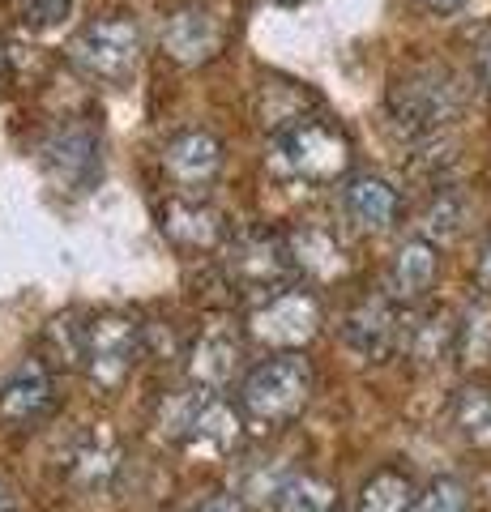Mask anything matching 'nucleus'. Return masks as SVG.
<instances>
[{
  "label": "nucleus",
  "instance_id": "obj_1",
  "mask_svg": "<svg viewBox=\"0 0 491 512\" xmlns=\"http://www.w3.org/2000/svg\"><path fill=\"white\" fill-rule=\"evenodd\" d=\"M462 103H466L462 82L445 64H415V69L393 77V86L385 94V111L393 128L415 141L436 137L440 128H449L462 116Z\"/></svg>",
  "mask_w": 491,
  "mask_h": 512
},
{
  "label": "nucleus",
  "instance_id": "obj_2",
  "mask_svg": "<svg viewBox=\"0 0 491 512\" xmlns=\"http://www.w3.org/2000/svg\"><path fill=\"white\" fill-rule=\"evenodd\" d=\"M312 397V363L299 350L269 355L240 376V414L252 427H287Z\"/></svg>",
  "mask_w": 491,
  "mask_h": 512
},
{
  "label": "nucleus",
  "instance_id": "obj_3",
  "mask_svg": "<svg viewBox=\"0 0 491 512\" xmlns=\"http://www.w3.org/2000/svg\"><path fill=\"white\" fill-rule=\"evenodd\" d=\"M141 56H146V35L129 13H107V18L86 22L69 39L73 69L99 86H129Z\"/></svg>",
  "mask_w": 491,
  "mask_h": 512
},
{
  "label": "nucleus",
  "instance_id": "obj_4",
  "mask_svg": "<svg viewBox=\"0 0 491 512\" xmlns=\"http://www.w3.org/2000/svg\"><path fill=\"white\" fill-rule=\"evenodd\" d=\"M274 163L299 184H334L351 171V141L334 120L299 116L274 133Z\"/></svg>",
  "mask_w": 491,
  "mask_h": 512
},
{
  "label": "nucleus",
  "instance_id": "obj_5",
  "mask_svg": "<svg viewBox=\"0 0 491 512\" xmlns=\"http://www.w3.org/2000/svg\"><path fill=\"white\" fill-rule=\"evenodd\" d=\"M146 359V325L129 312H99L86 320L82 338V372L90 376L94 389L116 393L129 384L137 363Z\"/></svg>",
  "mask_w": 491,
  "mask_h": 512
},
{
  "label": "nucleus",
  "instance_id": "obj_6",
  "mask_svg": "<svg viewBox=\"0 0 491 512\" xmlns=\"http://www.w3.org/2000/svg\"><path fill=\"white\" fill-rule=\"evenodd\" d=\"M218 265L223 278L235 286L240 295L265 299L295 282V265L287 252V239L274 231H244V235H227V244L218 248Z\"/></svg>",
  "mask_w": 491,
  "mask_h": 512
},
{
  "label": "nucleus",
  "instance_id": "obj_7",
  "mask_svg": "<svg viewBox=\"0 0 491 512\" xmlns=\"http://www.w3.org/2000/svg\"><path fill=\"white\" fill-rule=\"evenodd\" d=\"M325 316H321V299L308 286H282V291L265 295L252 303L248 312V338L282 355V350H304L316 333H321Z\"/></svg>",
  "mask_w": 491,
  "mask_h": 512
},
{
  "label": "nucleus",
  "instance_id": "obj_8",
  "mask_svg": "<svg viewBox=\"0 0 491 512\" xmlns=\"http://www.w3.org/2000/svg\"><path fill=\"white\" fill-rule=\"evenodd\" d=\"M43 167L47 175L60 184V188H90L99 180V167H103V141H99V128L94 124H60L47 133L43 141Z\"/></svg>",
  "mask_w": 491,
  "mask_h": 512
},
{
  "label": "nucleus",
  "instance_id": "obj_9",
  "mask_svg": "<svg viewBox=\"0 0 491 512\" xmlns=\"http://www.w3.org/2000/svg\"><path fill=\"white\" fill-rule=\"evenodd\" d=\"M244 359H248V346H244V333L227 325V320H214L197 333V342L188 346V380L197 389H210V393H223L231 380L244 376Z\"/></svg>",
  "mask_w": 491,
  "mask_h": 512
},
{
  "label": "nucleus",
  "instance_id": "obj_10",
  "mask_svg": "<svg viewBox=\"0 0 491 512\" xmlns=\"http://www.w3.org/2000/svg\"><path fill=\"white\" fill-rule=\"evenodd\" d=\"M342 342L355 359L380 363L402 346V312L385 291L359 299L351 312L342 316Z\"/></svg>",
  "mask_w": 491,
  "mask_h": 512
},
{
  "label": "nucleus",
  "instance_id": "obj_11",
  "mask_svg": "<svg viewBox=\"0 0 491 512\" xmlns=\"http://www.w3.org/2000/svg\"><path fill=\"white\" fill-rule=\"evenodd\" d=\"M180 444L188 453H205V457H231L240 453L244 444V414L235 402H227L223 393H210V389H197V402L193 414H188V427Z\"/></svg>",
  "mask_w": 491,
  "mask_h": 512
},
{
  "label": "nucleus",
  "instance_id": "obj_12",
  "mask_svg": "<svg viewBox=\"0 0 491 512\" xmlns=\"http://www.w3.org/2000/svg\"><path fill=\"white\" fill-rule=\"evenodd\" d=\"M158 43L184 69H201V64H210L223 52V22L205 5H180L167 13L163 30H158Z\"/></svg>",
  "mask_w": 491,
  "mask_h": 512
},
{
  "label": "nucleus",
  "instance_id": "obj_13",
  "mask_svg": "<svg viewBox=\"0 0 491 512\" xmlns=\"http://www.w3.org/2000/svg\"><path fill=\"white\" fill-rule=\"evenodd\" d=\"M158 222H163V235L184 252H218L227 244V235H231L227 214L218 210V205L201 201V197L167 201L163 214H158Z\"/></svg>",
  "mask_w": 491,
  "mask_h": 512
},
{
  "label": "nucleus",
  "instance_id": "obj_14",
  "mask_svg": "<svg viewBox=\"0 0 491 512\" xmlns=\"http://www.w3.org/2000/svg\"><path fill=\"white\" fill-rule=\"evenodd\" d=\"M124 466V448L120 436L107 423H94L86 427L82 436L73 440L69 448V461H65V474L77 491H107L116 483V474Z\"/></svg>",
  "mask_w": 491,
  "mask_h": 512
},
{
  "label": "nucleus",
  "instance_id": "obj_15",
  "mask_svg": "<svg viewBox=\"0 0 491 512\" xmlns=\"http://www.w3.org/2000/svg\"><path fill=\"white\" fill-rule=\"evenodd\" d=\"M163 171H167V180L180 184L184 192H201L223 171V141L214 133H205V128H188V133L167 141Z\"/></svg>",
  "mask_w": 491,
  "mask_h": 512
},
{
  "label": "nucleus",
  "instance_id": "obj_16",
  "mask_svg": "<svg viewBox=\"0 0 491 512\" xmlns=\"http://www.w3.org/2000/svg\"><path fill=\"white\" fill-rule=\"evenodd\" d=\"M56 402V380H52V367L43 359H26L18 372L5 380L0 389V423L5 427H30L47 419V410Z\"/></svg>",
  "mask_w": 491,
  "mask_h": 512
},
{
  "label": "nucleus",
  "instance_id": "obj_17",
  "mask_svg": "<svg viewBox=\"0 0 491 512\" xmlns=\"http://www.w3.org/2000/svg\"><path fill=\"white\" fill-rule=\"evenodd\" d=\"M287 252H291L295 274H304L308 282H338L351 269V256L338 244V235L321 227V222H304L299 231H291Z\"/></svg>",
  "mask_w": 491,
  "mask_h": 512
},
{
  "label": "nucleus",
  "instance_id": "obj_18",
  "mask_svg": "<svg viewBox=\"0 0 491 512\" xmlns=\"http://www.w3.org/2000/svg\"><path fill=\"white\" fill-rule=\"evenodd\" d=\"M342 214L355 222V231L363 235H380L393 227V218H398V188H393L385 175H351V180L342 184Z\"/></svg>",
  "mask_w": 491,
  "mask_h": 512
},
{
  "label": "nucleus",
  "instance_id": "obj_19",
  "mask_svg": "<svg viewBox=\"0 0 491 512\" xmlns=\"http://www.w3.org/2000/svg\"><path fill=\"white\" fill-rule=\"evenodd\" d=\"M440 282V244L423 235H410L406 244H398L389 261V299L393 303H410V299H423L432 286Z\"/></svg>",
  "mask_w": 491,
  "mask_h": 512
},
{
  "label": "nucleus",
  "instance_id": "obj_20",
  "mask_svg": "<svg viewBox=\"0 0 491 512\" xmlns=\"http://www.w3.org/2000/svg\"><path fill=\"white\" fill-rule=\"evenodd\" d=\"M402 350L423 367L445 363L457 350V316L449 308H423L419 316L402 320Z\"/></svg>",
  "mask_w": 491,
  "mask_h": 512
},
{
  "label": "nucleus",
  "instance_id": "obj_21",
  "mask_svg": "<svg viewBox=\"0 0 491 512\" xmlns=\"http://www.w3.org/2000/svg\"><path fill=\"white\" fill-rule=\"evenodd\" d=\"M453 427L470 448H491V384H462L453 397Z\"/></svg>",
  "mask_w": 491,
  "mask_h": 512
},
{
  "label": "nucleus",
  "instance_id": "obj_22",
  "mask_svg": "<svg viewBox=\"0 0 491 512\" xmlns=\"http://www.w3.org/2000/svg\"><path fill=\"white\" fill-rule=\"evenodd\" d=\"M466 222H470V197L457 188H440L419 218V235L432 239V244H453L466 231Z\"/></svg>",
  "mask_w": 491,
  "mask_h": 512
},
{
  "label": "nucleus",
  "instance_id": "obj_23",
  "mask_svg": "<svg viewBox=\"0 0 491 512\" xmlns=\"http://www.w3.org/2000/svg\"><path fill=\"white\" fill-rule=\"evenodd\" d=\"M355 512H415V483L402 470H376L359 487Z\"/></svg>",
  "mask_w": 491,
  "mask_h": 512
},
{
  "label": "nucleus",
  "instance_id": "obj_24",
  "mask_svg": "<svg viewBox=\"0 0 491 512\" xmlns=\"http://www.w3.org/2000/svg\"><path fill=\"white\" fill-rule=\"evenodd\" d=\"M334 500H338L334 483H325L316 474H291L278 491L274 512H334Z\"/></svg>",
  "mask_w": 491,
  "mask_h": 512
},
{
  "label": "nucleus",
  "instance_id": "obj_25",
  "mask_svg": "<svg viewBox=\"0 0 491 512\" xmlns=\"http://www.w3.org/2000/svg\"><path fill=\"white\" fill-rule=\"evenodd\" d=\"M82 338H86V325L77 316H56L52 325L43 329V350H47V367L60 363V367H77L82 363Z\"/></svg>",
  "mask_w": 491,
  "mask_h": 512
},
{
  "label": "nucleus",
  "instance_id": "obj_26",
  "mask_svg": "<svg viewBox=\"0 0 491 512\" xmlns=\"http://www.w3.org/2000/svg\"><path fill=\"white\" fill-rule=\"evenodd\" d=\"M462 363L470 367H487L491 363V308H474L457 320V350Z\"/></svg>",
  "mask_w": 491,
  "mask_h": 512
},
{
  "label": "nucleus",
  "instance_id": "obj_27",
  "mask_svg": "<svg viewBox=\"0 0 491 512\" xmlns=\"http://www.w3.org/2000/svg\"><path fill=\"white\" fill-rule=\"evenodd\" d=\"M466 508H470V487L457 474H440L423 491H415V512H466Z\"/></svg>",
  "mask_w": 491,
  "mask_h": 512
},
{
  "label": "nucleus",
  "instance_id": "obj_28",
  "mask_svg": "<svg viewBox=\"0 0 491 512\" xmlns=\"http://www.w3.org/2000/svg\"><path fill=\"white\" fill-rule=\"evenodd\" d=\"M73 5L77 0H22L18 5V18H22V26H30V30H56V26H65L69 18H73Z\"/></svg>",
  "mask_w": 491,
  "mask_h": 512
},
{
  "label": "nucleus",
  "instance_id": "obj_29",
  "mask_svg": "<svg viewBox=\"0 0 491 512\" xmlns=\"http://www.w3.org/2000/svg\"><path fill=\"white\" fill-rule=\"evenodd\" d=\"M197 512H248V504L235 491H218V495H210V500H201Z\"/></svg>",
  "mask_w": 491,
  "mask_h": 512
},
{
  "label": "nucleus",
  "instance_id": "obj_30",
  "mask_svg": "<svg viewBox=\"0 0 491 512\" xmlns=\"http://www.w3.org/2000/svg\"><path fill=\"white\" fill-rule=\"evenodd\" d=\"M479 286L491 291V235L483 239V248H479Z\"/></svg>",
  "mask_w": 491,
  "mask_h": 512
},
{
  "label": "nucleus",
  "instance_id": "obj_31",
  "mask_svg": "<svg viewBox=\"0 0 491 512\" xmlns=\"http://www.w3.org/2000/svg\"><path fill=\"white\" fill-rule=\"evenodd\" d=\"M0 512H18V491L9 478H0Z\"/></svg>",
  "mask_w": 491,
  "mask_h": 512
},
{
  "label": "nucleus",
  "instance_id": "obj_32",
  "mask_svg": "<svg viewBox=\"0 0 491 512\" xmlns=\"http://www.w3.org/2000/svg\"><path fill=\"white\" fill-rule=\"evenodd\" d=\"M423 5L432 9V13H457V9L466 5V0H423Z\"/></svg>",
  "mask_w": 491,
  "mask_h": 512
},
{
  "label": "nucleus",
  "instance_id": "obj_33",
  "mask_svg": "<svg viewBox=\"0 0 491 512\" xmlns=\"http://www.w3.org/2000/svg\"><path fill=\"white\" fill-rule=\"evenodd\" d=\"M479 69H483V86L491 90V39L483 43V56H479Z\"/></svg>",
  "mask_w": 491,
  "mask_h": 512
},
{
  "label": "nucleus",
  "instance_id": "obj_34",
  "mask_svg": "<svg viewBox=\"0 0 491 512\" xmlns=\"http://www.w3.org/2000/svg\"><path fill=\"white\" fill-rule=\"evenodd\" d=\"M274 5H282V9H295V5H308V0H274Z\"/></svg>",
  "mask_w": 491,
  "mask_h": 512
}]
</instances>
